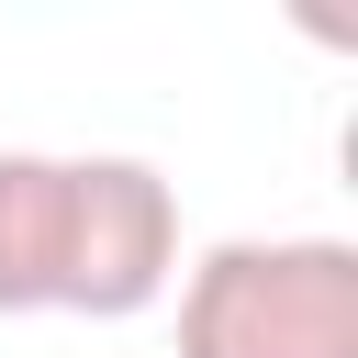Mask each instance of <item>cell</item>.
<instances>
[{
    "instance_id": "cell-1",
    "label": "cell",
    "mask_w": 358,
    "mask_h": 358,
    "mask_svg": "<svg viewBox=\"0 0 358 358\" xmlns=\"http://www.w3.org/2000/svg\"><path fill=\"white\" fill-rule=\"evenodd\" d=\"M179 358H358L347 235H224L179 280Z\"/></svg>"
},
{
    "instance_id": "cell-2",
    "label": "cell",
    "mask_w": 358,
    "mask_h": 358,
    "mask_svg": "<svg viewBox=\"0 0 358 358\" xmlns=\"http://www.w3.org/2000/svg\"><path fill=\"white\" fill-rule=\"evenodd\" d=\"M179 280V190L145 157H67V302L90 324L145 313Z\"/></svg>"
},
{
    "instance_id": "cell-3",
    "label": "cell",
    "mask_w": 358,
    "mask_h": 358,
    "mask_svg": "<svg viewBox=\"0 0 358 358\" xmlns=\"http://www.w3.org/2000/svg\"><path fill=\"white\" fill-rule=\"evenodd\" d=\"M67 302V157L0 145V313Z\"/></svg>"
}]
</instances>
